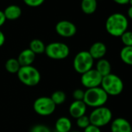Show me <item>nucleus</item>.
<instances>
[{
	"mask_svg": "<svg viewBox=\"0 0 132 132\" xmlns=\"http://www.w3.org/2000/svg\"><path fill=\"white\" fill-rule=\"evenodd\" d=\"M105 27L110 35L113 37H120L127 30V18L122 13H113L106 19Z\"/></svg>",
	"mask_w": 132,
	"mask_h": 132,
	"instance_id": "nucleus-1",
	"label": "nucleus"
},
{
	"mask_svg": "<svg viewBox=\"0 0 132 132\" xmlns=\"http://www.w3.org/2000/svg\"><path fill=\"white\" fill-rule=\"evenodd\" d=\"M109 96L100 87L87 89L85 91L83 102L87 106L92 108H97L103 106L108 100Z\"/></svg>",
	"mask_w": 132,
	"mask_h": 132,
	"instance_id": "nucleus-2",
	"label": "nucleus"
},
{
	"mask_svg": "<svg viewBox=\"0 0 132 132\" xmlns=\"http://www.w3.org/2000/svg\"><path fill=\"white\" fill-rule=\"evenodd\" d=\"M100 87L108 96H116L120 95L123 90V82L117 75L110 73L102 79Z\"/></svg>",
	"mask_w": 132,
	"mask_h": 132,
	"instance_id": "nucleus-3",
	"label": "nucleus"
},
{
	"mask_svg": "<svg viewBox=\"0 0 132 132\" xmlns=\"http://www.w3.org/2000/svg\"><path fill=\"white\" fill-rule=\"evenodd\" d=\"M16 75L19 80L27 86L38 85L41 79L39 70L33 65L21 66Z\"/></svg>",
	"mask_w": 132,
	"mask_h": 132,
	"instance_id": "nucleus-4",
	"label": "nucleus"
},
{
	"mask_svg": "<svg viewBox=\"0 0 132 132\" xmlns=\"http://www.w3.org/2000/svg\"><path fill=\"white\" fill-rule=\"evenodd\" d=\"M90 123L98 127H102L112 121V111L106 106L94 108L89 116Z\"/></svg>",
	"mask_w": 132,
	"mask_h": 132,
	"instance_id": "nucleus-5",
	"label": "nucleus"
},
{
	"mask_svg": "<svg viewBox=\"0 0 132 132\" xmlns=\"http://www.w3.org/2000/svg\"><path fill=\"white\" fill-rule=\"evenodd\" d=\"M94 64V59L88 51H79L73 59V69L79 74H83L92 69Z\"/></svg>",
	"mask_w": 132,
	"mask_h": 132,
	"instance_id": "nucleus-6",
	"label": "nucleus"
},
{
	"mask_svg": "<svg viewBox=\"0 0 132 132\" xmlns=\"http://www.w3.org/2000/svg\"><path fill=\"white\" fill-rule=\"evenodd\" d=\"M45 54L53 60H63L67 58L70 54L69 47L62 42H52L46 45Z\"/></svg>",
	"mask_w": 132,
	"mask_h": 132,
	"instance_id": "nucleus-7",
	"label": "nucleus"
},
{
	"mask_svg": "<svg viewBox=\"0 0 132 132\" xmlns=\"http://www.w3.org/2000/svg\"><path fill=\"white\" fill-rule=\"evenodd\" d=\"M56 105L52 101L51 97L40 96L34 102V110L35 113L42 117H47L51 115L56 109Z\"/></svg>",
	"mask_w": 132,
	"mask_h": 132,
	"instance_id": "nucleus-8",
	"label": "nucleus"
},
{
	"mask_svg": "<svg viewBox=\"0 0 132 132\" xmlns=\"http://www.w3.org/2000/svg\"><path fill=\"white\" fill-rule=\"evenodd\" d=\"M103 77L95 69H92L81 75V83L86 89L99 87L101 85Z\"/></svg>",
	"mask_w": 132,
	"mask_h": 132,
	"instance_id": "nucleus-9",
	"label": "nucleus"
},
{
	"mask_svg": "<svg viewBox=\"0 0 132 132\" xmlns=\"http://www.w3.org/2000/svg\"><path fill=\"white\" fill-rule=\"evenodd\" d=\"M56 33L62 37H72L77 32L76 26L69 20H61L55 26Z\"/></svg>",
	"mask_w": 132,
	"mask_h": 132,
	"instance_id": "nucleus-10",
	"label": "nucleus"
},
{
	"mask_svg": "<svg viewBox=\"0 0 132 132\" xmlns=\"http://www.w3.org/2000/svg\"><path fill=\"white\" fill-rule=\"evenodd\" d=\"M110 123L111 132H132L131 124L125 118L117 117Z\"/></svg>",
	"mask_w": 132,
	"mask_h": 132,
	"instance_id": "nucleus-11",
	"label": "nucleus"
},
{
	"mask_svg": "<svg viewBox=\"0 0 132 132\" xmlns=\"http://www.w3.org/2000/svg\"><path fill=\"white\" fill-rule=\"evenodd\" d=\"M87 106L83 100H74L69 106V112L72 117L77 119L83 115H86Z\"/></svg>",
	"mask_w": 132,
	"mask_h": 132,
	"instance_id": "nucleus-12",
	"label": "nucleus"
},
{
	"mask_svg": "<svg viewBox=\"0 0 132 132\" xmlns=\"http://www.w3.org/2000/svg\"><path fill=\"white\" fill-rule=\"evenodd\" d=\"M106 46L104 43L100 42V41H97L93 43L90 47L89 50L88 51L89 53L90 54V55L92 56V57L95 60H100L103 58V57L106 55Z\"/></svg>",
	"mask_w": 132,
	"mask_h": 132,
	"instance_id": "nucleus-13",
	"label": "nucleus"
},
{
	"mask_svg": "<svg viewBox=\"0 0 132 132\" xmlns=\"http://www.w3.org/2000/svg\"><path fill=\"white\" fill-rule=\"evenodd\" d=\"M36 57V54L29 48L23 50L18 55L17 60L21 66L32 65Z\"/></svg>",
	"mask_w": 132,
	"mask_h": 132,
	"instance_id": "nucleus-14",
	"label": "nucleus"
},
{
	"mask_svg": "<svg viewBox=\"0 0 132 132\" xmlns=\"http://www.w3.org/2000/svg\"><path fill=\"white\" fill-rule=\"evenodd\" d=\"M56 132H70L72 127L71 120L67 117H61L55 122Z\"/></svg>",
	"mask_w": 132,
	"mask_h": 132,
	"instance_id": "nucleus-15",
	"label": "nucleus"
},
{
	"mask_svg": "<svg viewBox=\"0 0 132 132\" xmlns=\"http://www.w3.org/2000/svg\"><path fill=\"white\" fill-rule=\"evenodd\" d=\"M4 16L6 20H16L21 16L22 10L19 6L10 5L8 6L3 11Z\"/></svg>",
	"mask_w": 132,
	"mask_h": 132,
	"instance_id": "nucleus-16",
	"label": "nucleus"
},
{
	"mask_svg": "<svg viewBox=\"0 0 132 132\" xmlns=\"http://www.w3.org/2000/svg\"><path fill=\"white\" fill-rule=\"evenodd\" d=\"M102 77H104L109 74L111 73V64L110 62L105 59L102 58L97 61L96 64V69H95Z\"/></svg>",
	"mask_w": 132,
	"mask_h": 132,
	"instance_id": "nucleus-17",
	"label": "nucleus"
},
{
	"mask_svg": "<svg viewBox=\"0 0 132 132\" xmlns=\"http://www.w3.org/2000/svg\"><path fill=\"white\" fill-rule=\"evenodd\" d=\"M81 9L86 14H93L97 9V0H82Z\"/></svg>",
	"mask_w": 132,
	"mask_h": 132,
	"instance_id": "nucleus-18",
	"label": "nucleus"
},
{
	"mask_svg": "<svg viewBox=\"0 0 132 132\" xmlns=\"http://www.w3.org/2000/svg\"><path fill=\"white\" fill-rule=\"evenodd\" d=\"M46 45L40 39H34L30 42L29 49H30L35 54H41L45 51Z\"/></svg>",
	"mask_w": 132,
	"mask_h": 132,
	"instance_id": "nucleus-19",
	"label": "nucleus"
},
{
	"mask_svg": "<svg viewBox=\"0 0 132 132\" xmlns=\"http://www.w3.org/2000/svg\"><path fill=\"white\" fill-rule=\"evenodd\" d=\"M20 67L21 65L20 64L17 58H13V57L9 58L5 63L6 70L11 74H17Z\"/></svg>",
	"mask_w": 132,
	"mask_h": 132,
	"instance_id": "nucleus-20",
	"label": "nucleus"
},
{
	"mask_svg": "<svg viewBox=\"0 0 132 132\" xmlns=\"http://www.w3.org/2000/svg\"><path fill=\"white\" fill-rule=\"evenodd\" d=\"M120 57L124 64L127 65H132V46L123 47L120 50Z\"/></svg>",
	"mask_w": 132,
	"mask_h": 132,
	"instance_id": "nucleus-21",
	"label": "nucleus"
},
{
	"mask_svg": "<svg viewBox=\"0 0 132 132\" xmlns=\"http://www.w3.org/2000/svg\"><path fill=\"white\" fill-rule=\"evenodd\" d=\"M50 97L56 106L64 103L66 100V94L61 90H57L54 92Z\"/></svg>",
	"mask_w": 132,
	"mask_h": 132,
	"instance_id": "nucleus-22",
	"label": "nucleus"
},
{
	"mask_svg": "<svg viewBox=\"0 0 132 132\" xmlns=\"http://www.w3.org/2000/svg\"><path fill=\"white\" fill-rule=\"evenodd\" d=\"M121 41L123 44L124 47H131L132 46V31L127 30L120 37Z\"/></svg>",
	"mask_w": 132,
	"mask_h": 132,
	"instance_id": "nucleus-23",
	"label": "nucleus"
},
{
	"mask_svg": "<svg viewBox=\"0 0 132 132\" xmlns=\"http://www.w3.org/2000/svg\"><path fill=\"white\" fill-rule=\"evenodd\" d=\"M76 124L77 126L81 128V129H85L86 128L90 123V120H89V116H86V115H83L79 118L76 119Z\"/></svg>",
	"mask_w": 132,
	"mask_h": 132,
	"instance_id": "nucleus-24",
	"label": "nucleus"
},
{
	"mask_svg": "<svg viewBox=\"0 0 132 132\" xmlns=\"http://www.w3.org/2000/svg\"><path fill=\"white\" fill-rule=\"evenodd\" d=\"M30 132H51L49 127L44 124H36L31 127Z\"/></svg>",
	"mask_w": 132,
	"mask_h": 132,
	"instance_id": "nucleus-25",
	"label": "nucleus"
},
{
	"mask_svg": "<svg viewBox=\"0 0 132 132\" xmlns=\"http://www.w3.org/2000/svg\"><path fill=\"white\" fill-rule=\"evenodd\" d=\"M85 96V91L82 89H76L72 93V97L74 100H83Z\"/></svg>",
	"mask_w": 132,
	"mask_h": 132,
	"instance_id": "nucleus-26",
	"label": "nucleus"
},
{
	"mask_svg": "<svg viewBox=\"0 0 132 132\" xmlns=\"http://www.w3.org/2000/svg\"><path fill=\"white\" fill-rule=\"evenodd\" d=\"M23 1L30 7H38L44 3L45 0H23Z\"/></svg>",
	"mask_w": 132,
	"mask_h": 132,
	"instance_id": "nucleus-27",
	"label": "nucleus"
},
{
	"mask_svg": "<svg viewBox=\"0 0 132 132\" xmlns=\"http://www.w3.org/2000/svg\"><path fill=\"white\" fill-rule=\"evenodd\" d=\"M83 132H101L100 127H98L95 125L89 124L86 128L84 129Z\"/></svg>",
	"mask_w": 132,
	"mask_h": 132,
	"instance_id": "nucleus-28",
	"label": "nucleus"
},
{
	"mask_svg": "<svg viewBox=\"0 0 132 132\" xmlns=\"http://www.w3.org/2000/svg\"><path fill=\"white\" fill-rule=\"evenodd\" d=\"M6 20V17L4 16L3 12L0 10V27H1L2 26H3V24L5 23Z\"/></svg>",
	"mask_w": 132,
	"mask_h": 132,
	"instance_id": "nucleus-29",
	"label": "nucleus"
},
{
	"mask_svg": "<svg viewBox=\"0 0 132 132\" xmlns=\"http://www.w3.org/2000/svg\"><path fill=\"white\" fill-rule=\"evenodd\" d=\"M5 40H6V37H5V35L3 34V32L0 30V47H1L4 43H5Z\"/></svg>",
	"mask_w": 132,
	"mask_h": 132,
	"instance_id": "nucleus-30",
	"label": "nucleus"
},
{
	"mask_svg": "<svg viewBox=\"0 0 132 132\" xmlns=\"http://www.w3.org/2000/svg\"><path fill=\"white\" fill-rule=\"evenodd\" d=\"M113 1L119 5H126L129 3L130 0H113Z\"/></svg>",
	"mask_w": 132,
	"mask_h": 132,
	"instance_id": "nucleus-31",
	"label": "nucleus"
},
{
	"mask_svg": "<svg viewBox=\"0 0 132 132\" xmlns=\"http://www.w3.org/2000/svg\"><path fill=\"white\" fill-rule=\"evenodd\" d=\"M127 16H128V17H129L130 19L132 20V6H131L129 7V9H128V10H127Z\"/></svg>",
	"mask_w": 132,
	"mask_h": 132,
	"instance_id": "nucleus-32",
	"label": "nucleus"
},
{
	"mask_svg": "<svg viewBox=\"0 0 132 132\" xmlns=\"http://www.w3.org/2000/svg\"><path fill=\"white\" fill-rule=\"evenodd\" d=\"M129 4H130V6H132V0H130V1H129Z\"/></svg>",
	"mask_w": 132,
	"mask_h": 132,
	"instance_id": "nucleus-33",
	"label": "nucleus"
},
{
	"mask_svg": "<svg viewBox=\"0 0 132 132\" xmlns=\"http://www.w3.org/2000/svg\"><path fill=\"white\" fill-rule=\"evenodd\" d=\"M70 132H81V131H79V130H71Z\"/></svg>",
	"mask_w": 132,
	"mask_h": 132,
	"instance_id": "nucleus-34",
	"label": "nucleus"
},
{
	"mask_svg": "<svg viewBox=\"0 0 132 132\" xmlns=\"http://www.w3.org/2000/svg\"><path fill=\"white\" fill-rule=\"evenodd\" d=\"M54 132H56V131H54Z\"/></svg>",
	"mask_w": 132,
	"mask_h": 132,
	"instance_id": "nucleus-35",
	"label": "nucleus"
}]
</instances>
